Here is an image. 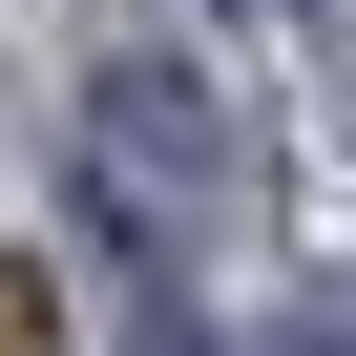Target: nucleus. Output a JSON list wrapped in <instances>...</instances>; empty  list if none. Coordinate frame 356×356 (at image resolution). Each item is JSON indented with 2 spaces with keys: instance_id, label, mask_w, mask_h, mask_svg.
<instances>
[{
  "instance_id": "f257e3e1",
  "label": "nucleus",
  "mask_w": 356,
  "mask_h": 356,
  "mask_svg": "<svg viewBox=\"0 0 356 356\" xmlns=\"http://www.w3.org/2000/svg\"><path fill=\"white\" fill-rule=\"evenodd\" d=\"M84 210H105V252L147 273V293H189L210 273V231H231V147H210V105H189V63H105L84 84Z\"/></svg>"
},
{
  "instance_id": "f03ea898",
  "label": "nucleus",
  "mask_w": 356,
  "mask_h": 356,
  "mask_svg": "<svg viewBox=\"0 0 356 356\" xmlns=\"http://www.w3.org/2000/svg\"><path fill=\"white\" fill-rule=\"evenodd\" d=\"M0 356H63V273L42 252H0Z\"/></svg>"
},
{
  "instance_id": "7ed1b4c3",
  "label": "nucleus",
  "mask_w": 356,
  "mask_h": 356,
  "mask_svg": "<svg viewBox=\"0 0 356 356\" xmlns=\"http://www.w3.org/2000/svg\"><path fill=\"white\" fill-rule=\"evenodd\" d=\"M293 356H356V293H314V314H293Z\"/></svg>"
},
{
  "instance_id": "20e7f679",
  "label": "nucleus",
  "mask_w": 356,
  "mask_h": 356,
  "mask_svg": "<svg viewBox=\"0 0 356 356\" xmlns=\"http://www.w3.org/2000/svg\"><path fill=\"white\" fill-rule=\"evenodd\" d=\"M273 22H293V0H273Z\"/></svg>"
}]
</instances>
